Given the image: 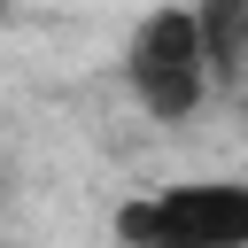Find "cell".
<instances>
[{"instance_id": "6da1fadb", "label": "cell", "mask_w": 248, "mask_h": 248, "mask_svg": "<svg viewBox=\"0 0 248 248\" xmlns=\"http://www.w3.org/2000/svg\"><path fill=\"white\" fill-rule=\"evenodd\" d=\"M116 78H124V93H132L155 124H186V116L217 93V62H209V39H202L194 0H155V8L124 31Z\"/></svg>"}, {"instance_id": "7a4b0ae2", "label": "cell", "mask_w": 248, "mask_h": 248, "mask_svg": "<svg viewBox=\"0 0 248 248\" xmlns=\"http://www.w3.org/2000/svg\"><path fill=\"white\" fill-rule=\"evenodd\" d=\"M116 248H248V178H170L116 209Z\"/></svg>"}, {"instance_id": "3957f363", "label": "cell", "mask_w": 248, "mask_h": 248, "mask_svg": "<svg viewBox=\"0 0 248 248\" xmlns=\"http://www.w3.org/2000/svg\"><path fill=\"white\" fill-rule=\"evenodd\" d=\"M194 16L209 39V62H217V85H232L248 70V0H194Z\"/></svg>"}]
</instances>
